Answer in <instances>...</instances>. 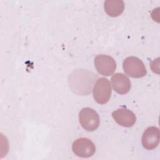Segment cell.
Segmentation results:
<instances>
[{
  "label": "cell",
  "instance_id": "6da1fadb",
  "mask_svg": "<svg viewBox=\"0 0 160 160\" xmlns=\"http://www.w3.org/2000/svg\"><path fill=\"white\" fill-rule=\"evenodd\" d=\"M122 67L125 73L134 78H141L147 74L144 63L137 57L130 56L126 58L123 61Z\"/></svg>",
  "mask_w": 160,
  "mask_h": 160
},
{
  "label": "cell",
  "instance_id": "7a4b0ae2",
  "mask_svg": "<svg viewBox=\"0 0 160 160\" xmlns=\"http://www.w3.org/2000/svg\"><path fill=\"white\" fill-rule=\"evenodd\" d=\"M93 97L94 100L101 104L107 103L111 95L112 90L109 81L104 78L98 79L93 88Z\"/></svg>",
  "mask_w": 160,
  "mask_h": 160
},
{
  "label": "cell",
  "instance_id": "3957f363",
  "mask_svg": "<svg viewBox=\"0 0 160 160\" xmlns=\"http://www.w3.org/2000/svg\"><path fill=\"white\" fill-rule=\"evenodd\" d=\"M79 120L82 128L88 131H94L97 129L100 122L98 114L90 108H84L80 111Z\"/></svg>",
  "mask_w": 160,
  "mask_h": 160
},
{
  "label": "cell",
  "instance_id": "277c9868",
  "mask_svg": "<svg viewBox=\"0 0 160 160\" xmlns=\"http://www.w3.org/2000/svg\"><path fill=\"white\" fill-rule=\"evenodd\" d=\"M72 149L77 156L86 158L91 157L95 153L96 146L89 139L80 138L74 141Z\"/></svg>",
  "mask_w": 160,
  "mask_h": 160
},
{
  "label": "cell",
  "instance_id": "5b68a950",
  "mask_svg": "<svg viewBox=\"0 0 160 160\" xmlns=\"http://www.w3.org/2000/svg\"><path fill=\"white\" fill-rule=\"evenodd\" d=\"M94 66L97 71L101 75L109 76L114 73L116 69V62L110 56L99 54L94 59Z\"/></svg>",
  "mask_w": 160,
  "mask_h": 160
},
{
  "label": "cell",
  "instance_id": "8992f818",
  "mask_svg": "<svg viewBox=\"0 0 160 160\" xmlns=\"http://www.w3.org/2000/svg\"><path fill=\"white\" fill-rule=\"evenodd\" d=\"M112 116L120 126L126 128L132 126L136 121L134 113L126 108H119L113 111Z\"/></svg>",
  "mask_w": 160,
  "mask_h": 160
},
{
  "label": "cell",
  "instance_id": "52a82bcc",
  "mask_svg": "<svg viewBox=\"0 0 160 160\" xmlns=\"http://www.w3.org/2000/svg\"><path fill=\"white\" fill-rule=\"evenodd\" d=\"M142 144L148 150L156 148L159 142V129L156 126L148 127L142 136Z\"/></svg>",
  "mask_w": 160,
  "mask_h": 160
},
{
  "label": "cell",
  "instance_id": "ba28073f",
  "mask_svg": "<svg viewBox=\"0 0 160 160\" xmlns=\"http://www.w3.org/2000/svg\"><path fill=\"white\" fill-rule=\"evenodd\" d=\"M111 84L114 90L119 94L128 93L131 87L129 79L122 73H115L111 77Z\"/></svg>",
  "mask_w": 160,
  "mask_h": 160
},
{
  "label": "cell",
  "instance_id": "9c48e42d",
  "mask_svg": "<svg viewBox=\"0 0 160 160\" xmlns=\"http://www.w3.org/2000/svg\"><path fill=\"white\" fill-rule=\"evenodd\" d=\"M104 9L109 16L118 17L122 13L124 3L122 0H107L104 2Z\"/></svg>",
  "mask_w": 160,
  "mask_h": 160
}]
</instances>
